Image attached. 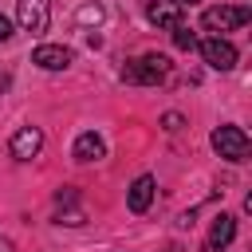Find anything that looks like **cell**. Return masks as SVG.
<instances>
[{"mask_svg": "<svg viewBox=\"0 0 252 252\" xmlns=\"http://www.w3.org/2000/svg\"><path fill=\"white\" fill-rule=\"evenodd\" d=\"M213 150L220 158H228V161H244L252 146H248V134L240 126H217L213 130Z\"/></svg>", "mask_w": 252, "mask_h": 252, "instance_id": "cell-3", "label": "cell"}, {"mask_svg": "<svg viewBox=\"0 0 252 252\" xmlns=\"http://www.w3.org/2000/svg\"><path fill=\"white\" fill-rule=\"evenodd\" d=\"M150 201H154V177H150V173H142V177L130 185L126 205H130V213H146V209H150Z\"/></svg>", "mask_w": 252, "mask_h": 252, "instance_id": "cell-10", "label": "cell"}, {"mask_svg": "<svg viewBox=\"0 0 252 252\" xmlns=\"http://www.w3.org/2000/svg\"><path fill=\"white\" fill-rule=\"evenodd\" d=\"M8 39H12V24L0 16V43H8Z\"/></svg>", "mask_w": 252, "mask_h": 252, "instance_id": "cell-14", "label": "cell"}, {"mask_svg": "<svg viewBox=\"0 0 252 252\" xmlns=\"http://www.w3.org/2000/svg\"><path fill=\"white\" fill-rule=\"evenodd\" d=\"M32 63L43 67V71H63V67L71 63V51L59 47V43H39V47L32 51Z\"/></svg>", "mask_w": 252, "mask_h": 252, "instance_id": "cell-9", "label": "cell"}, {"mask_svg": "<svg viewBox=\"0 0 252 252\" xmlns=\"http://www.w3.org/2000/svg\"><path fill=\"white\" fill-rule=\"evenodd\" d=\"M0 252H4V240H0Z\"/></svg>", "mask_w": 252, "mask_h": 252, "instance_id": "cell-17", "label": "cell"}, {"mask_svg": "<svg viewBox=\"0 0 252 252\" xmlns=\"http://www.w3.org/2000/svg\"><path fill=\"white\" fill-rule=\"evenodd\" d=\"M201 59L213 71H232L236 67V47L228 39H220V35H209V39H201Z\"/></svg>", "mask_w": 252, "mask_h": 252, "instance_id": "cell-5", "label": "cell"}, {"mask_svg": "<svg viewBox=\"0 0 252 252\" xmlns=\"http://www.w3.org/2000/svg\"><path fill=\"white\" fill-rule=\"evenodd\" d=\"M16 20L24 32L39 35L47 32V20H51V0H16Z\"/></svg>", "mask_w": 252, "mask_h": 252, "instance_id": "cell-4", "label": "cell"}, {"mask_svg": "<svg viewBox=\"0 0 252 252\" xmlns=\"http://www.w3.org/2000/svg\"><path fill=\"white\" fill-rule=\"evenodd\" d=\"M248 16H252V12H248V4H217V8H205V16H201V28L224 39V32H236V28H244V24H248Z\"/></svg>", "mask_w": 252, "mask_h": 252, "instance_id": "cell-1", "label": "cell"}, {"mask_svg": "<svg viewBox=\"0 0 252 252\" xmlns=\"http://www.w3.org/2000/svg\"><path fill=\"white\" fill-rule=\"evenodd\" d=\"M165 75H169V59H165V55H142V59H134V63L122 71L126 83H142V87H154V83H161Z\"/></svg>", "mask_w": 252, "mask_h": 252, "instance_id": "cell-2", "label": "cell"}, {"mask_svg": "<svg viewBox=\"0 0 252 252\" xmlns=\"http://www.w3.org/2000/svg\"><path fill=\"white\" fill-rule=\"evenodd\" d=\"M173 43H177L181 51H189V47H197V35H193L185 24H177V28H173Z\"/></svg>", "mask_w": 252, "mask_h": 252, "instance_id": "cell-12", "label": "cell"}, {"mask_svg": "<svg viewBox=\"0 0 252 252\" xmlns=\"http://www.w3.org/2000/svg\"><path fill=\"white\" fill-rule=\"evenodd\" d=\"M98 20H102V8H98V4L79 8V24H98Z\"/></svg>", "mask_w": 252, "mask_h": 252, "instance_id": "cell-13", "label": "cell"}, {"mask_svg": "<svg viewBox=\"0 0 252 252\" xmlns=\"http://www.w3.org/2000/svg\"><path fill=\"white\" fill-rule=\"evenodd\" d=\"M232 236H236V217H228V213L213 217V228H209V244H205V252H224V248L232 244Z\"/></svg>", "mask_w": 252, "mask_h": 252, "instance_id": "cell-8", "label": "cell"}, {"mask_svg": "<svg viewBox=\"0 0 252 252\" xmlns=\"http://www.w3.org/2000/svg\"><path fill=\"white\" fill-rule=\"evenodd\" d=\"M146 16H150V24H158V28H177V24H185V8L177 4V0H150V8H146Z\"/></svg>", "mask_w": 252, "mask_h": 252, "instance_id": "cell-7", "label": "cell"}, {"mask_svg": "<svg viewBox=\"0 0 252 252\" xmlns=\"http://www.w3.org/2000/svg\"><path fill=\"white\" fill-rule=\"evenodd\" d=\"M177 4H197V0H177Z\"/></svg>", "mask_w": 252, "mask_h": 252, "instance_id": "cell-16", "label": "cell"}, {"mask_svg": "<svg viewBox=\"0 0 252 252\" xmlns=\"http://www.w3.org/2000/svg\"><path fill=\"white\" fill-rule=\"evenodd\" d=\"M8 150H12V158L32 161V158L43 150V130H39V126H20V130L12 134V142H8Z\"/></svg>", "mask_w": 252, "mask_h": 252, "instance_id": "cell-6", "label": "cell"}, {"mask_svg": "<svg viewBox=\"0 0 252 252\" xmlns=\"http://www.w3.org/2000/svg\"><path fill=\"white\" fill-rule=\"evenodd\" d=\"M4 91H8V75H0V94H4Z\"/></svg>", "mask_w": 252, "mask_h": 252, "instance_id": "cell-15", "label": "cell"}, {"mask_svg": "<svg viewBox=\"0 0 252 252\" xmlns=\"http://www.w3.org/2000/svg\"><path fill=\"white\" fill-rule=\"evenodd\" d=\"M75 161H98L102 154H106V146H102V138L94 134V130H87V134H79L75 138Z\"/></svg>", "mask_w": 252, "mask_h": 252, "instance_id": "cell-11", "label": "cell"}]
</instances>
